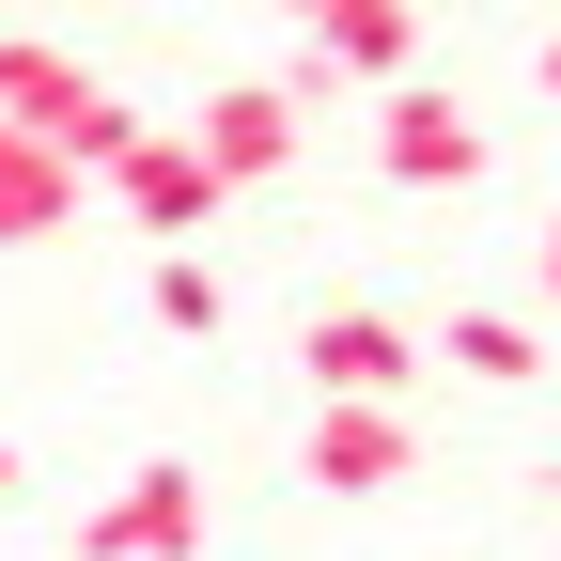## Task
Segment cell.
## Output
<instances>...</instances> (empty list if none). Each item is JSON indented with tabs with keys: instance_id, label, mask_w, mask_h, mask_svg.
<instances>
[{
	"instance_id": "obj_9",
	"label": "cell",
	"mask_w": 561,
	"mask_h": 561,
	"mask_svg": "<svg viewBox=\"0 0 561 561\" xmlns=\"http://www.w3.org/2000/svg\"><path fill=\"white\" fill-rule=\"evenodd\" d=\"M437 359L483 375V390H530V375H546V343H530V312H453V328H437Z\"/></svg>"
},
{
	"instance_id": "obj_13",
	"label": "cell",
	"mask_w": 561,
	"mask_h": 561,
	"mask_svg": "<svg viewBox=\"0 0 561 561\" xmlns=\"http://www.w3.org/2000/svg\"><path fill=\"white\" fill-rule=\"evenodd\" d=\"M0 500H16V437H0Z\"/></svg>"
},
{
	"instance_id": "obj_2",
	"label": "cell",
	"mask_w": 561,
	"mask_h": 561,
	"mask_svg": "<svg viewBox=\"0 0 561 561\" xmlns=\"http://www.w3.org/2000/svg\"><path fill=\"white\" fill-rule=\"evenodd\" d=\"M375 172H390V187H483V110H468L453 79H390Z\"/></svg>"
},
{
	"instance_id": "obj_8",
	"label": "cell",
	"mask_w": 561,
	"mask_h": 561,
	"mask_svg": "<svg viewBox=\"0 0 561 561\" xmlns=\"http://www.w3.org/2000/svg\"><path fill=\"white\" fill-rule=\"evenodd\" d=\"M94 203V172L62 157V140H32V125H0V250H47L62 219Z\"/></svg>"
},
{
	"instance_id": "obj_6",
	"label": "cell",
	"mask_w": 561,
	"mask_h": 561,
	"mask_svg": "<svg viewBox=\"0 0 561 561\" xmlns=\"http://www.w3.org/2000/svg\"><path fill=\"white\" fill-rule=\"evenodd\" d=\"M297 468L328 483V500H390V483L421 468V421H405V405H312Z\"/></svg>"
},
{
	"instance_id": "obj_5",
	"label": "cell",
	"mask_w": 561,
	"mask_h": 561,
	"mask_svg": "<svg viewBox=\"0 0 561 561\" xmlns=\"http://www.w3.org/2000/svg\"><path fill=\"white\" fill-rule=\"evenodd\" d=\"M110 203H125V219H140V234H157V250H187V234H203V219H219V203H234V187H219V172H203V157H187V125H140V140H125V157H110Z\"/></svg>"
},
{
	"instance_id": "obj_12",
	"label": "cell",
	"mask_w": 561,
	"mask_h": 561,
	"mask_svg": "<svg viewBox=\"0 0 561 561\" xmlns=\"http://www.w3.org/2000/svg\"><path fill=\"white\" fill-rule=\"evenodd\" d=\"M530 79H546V94H561V32H546V62H530Z\"/></svg>"
},
{
	"instance_id": "obj_1",
	"label": "cell",
	"mask_w": 561,
	"mask_h": 561,
	"mask_svg": "<svg viewBox=\"0 0 561 561\" xmlns=\"http://www.w3.org/2000/svg\"><path fill=\"white\" fill-rule=\"evenodd\" d=\"M297 375H312V405H405V375H421V343L375 312V297H328L312 328H297Z\"/></svg>"
},
{
	"instance_id": "obj_4",
	"label": "cell",
	"mask_w": 561,
	"mask_h": 561,
	"mask_svg": "<svg viewBox=\"0 0 561 561\" xmlns=\"http://www.w3.org/2000/svg\"><path fill=\"white\" fill-rule=\"evenodd\" d=\"M187 546H203V468H172V453L79 515V561H187Z\"/></svg>"
},
{
	"instance_id": "obj_3",
	"label": "cell",
	"mask_w": 561,
	"mask_h": 561,
	"mask_svg": "<svg viewBox=\"0 0 561 561\" xmlns=\"http://www.w3.org/2000/svg\"><path fill=\"white\" fill-rule=\"evenodd\" d=\"M297 125H312L297 79H234V94H203V110H187V157L219 172V187H265L280 157H297Z\"/></svg>"
},
{
	"instance_id": "obj_11",
	"label": "cell",
	"mask_w": 561,
	"mask_h": 561,
	"mask_svg": "<svg viewBox=\"0 0 561 561\" xmlns=\"http://www.w3.org/2000/svg\"><path fill=\"white\" fill-rule=\"evenodd\" d=\"M546 312H561V219H546Z\"/></svg>"
},
{
	"instance_id": "obj_10",
	"label": "cell",
	"mask_w": 561,
	"mask_h": 561,
	"mask_svg": "<svg viewBox=\"0 0 561 561\" xmlns=\"http://www.w3.org/2000/svg\"><path fill=\"white\" fill-rule=\"evenodd\" d=\"M140 297H157V328H172V343H219V312H234L203 250H157V280H140Z\"/></svg>"
},
{
	"instance_id": "obj_7",
	"label": "cell",
	"mask_w": 561,
	"mask_h": 561,
	"mask_svg": "<svg viewBox=\"0 0 561 561\" xmlns=\"http://www.w3.org/2000/svg\"><path fill=\"white\" fill-rule=\"evenodd\" d=\"M280 16L312 32V79H405V62H421L405 0H280Z\"/></svg>"
}]
</instances>
